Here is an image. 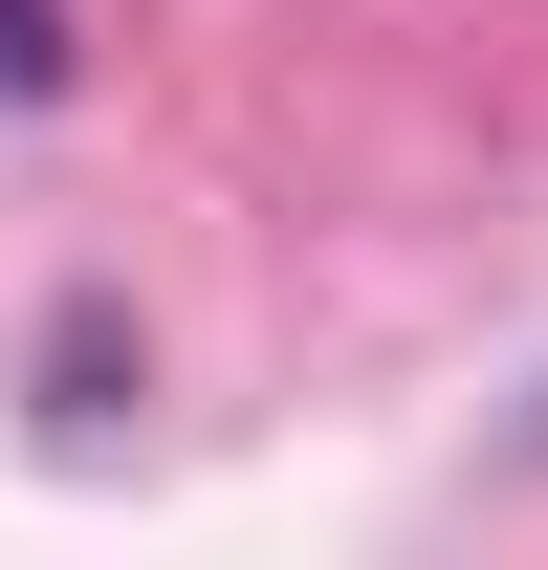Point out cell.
<instances>
[{"instance_id": "obj_1", "label": "cell", "mask_w": 548, "mask_h": 570, "mask_svg": "<svg viewBox=\"0 0 548 570\" xmlns=\"http://www.w3.org/2000/svg\"><path fill=\"white\" fill-rule=\"evenodd\" d=\"M67 88V0H0V110H45Z\"/></svg>"}]
</instances>
